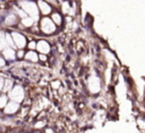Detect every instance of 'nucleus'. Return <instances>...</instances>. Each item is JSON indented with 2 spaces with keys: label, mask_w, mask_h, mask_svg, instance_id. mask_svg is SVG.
I'll return each mask as SVG.
<instances>
[{
  "label": "nucleus",
  "mask_w": 145,
  "mask_h": 133,
  "mask_svg": "<svg viewBox=\"0 0 145 133\" xmlns=\"http://www.w3.org/2000/svg\"><path fill=\"white\" fill-rule=\"evenodd\" d=\"M4 64V62H3V60L1 58H0V66H1V65H3Z\"/></svg>",
  "instance_id": "3"
},
{
  "label": "nucleus",
  "mask_w": 145,
  "mask_h": 133,
  "mask_svg": "<svg viewBox=\"0 0 145 133\" xmlns=\"http://www.w3.org/2000/svg\"><path fill=\"white\" fill-rule=\"evenodd\" d=\"M7 98L6 96H1L0 97V107H3L5 105V103L7 102Z\"/></svg>",
  "instance_id": "1"
},
{
  "label": "nucleus",
  "mask_w": 145,
  "mask_h": 133,
  "mask_svg": "<svg viewBox=\"0 0 145 133\" xmlns=\"http://www.w3.org/2000/svg\"><path fill=\"white\" fill-rule=\"evenodd\" d=\"M2 87H3V80L0 78V91L2 89Z\"/></svg>",
  "instance_id": "2"
}]
</instances>
